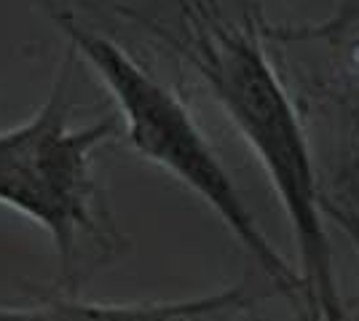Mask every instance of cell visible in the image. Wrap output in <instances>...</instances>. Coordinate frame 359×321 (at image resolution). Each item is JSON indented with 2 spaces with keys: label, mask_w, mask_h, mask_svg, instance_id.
I'll return each mask as SVG.
<instances>
[{
  "label": "cell",
  "mask_w": 359,
  "mask_h": 321,
  "mask_svg": "<svg viewBox=\"0 0 359 321\" xmlns=\"http://www.w3.org/2000/svg\"><path fill=\"white\" fill-rule=\"evenodd\" d=\"M180 30L137 19L207 83L266 169L298 244L303 294L314 321H351L335 278L309 139L263 38L250 16L223 14L217 0H177Z\"/></svg>",
  "instance_id": "cell-1"
},
{
  "label": "cell",
  "mask_w": 359,
  "mask_h": 321,
  "mask_svg": "<svg viewBox=\"0 0 359 321\" xmlns=\"http://www.w3.org/2000/svg\"><path fill=\"white\" fill-rule=\"evenodd\" d=\"M38 3L65 32L70 48L94 67L97 78L113 97L123 118V134L129 148L148 158L150 164L161 166L188 190H194L279 290L287 294L306 290L300 271H295L276 252L269 236L260 230L247 201L241 199L239 187L233 185V177L212 150L207 134L177 94L164 86L118 41L81 22L70 8L51 0Z\"/></svg>",
  "instance_id": "cell-2"
},
{
  "label": "cell",
  "mask_w": 359,
  "mask_h": 321,
  "mask_svg": "<svg viewBox=\"0 0 359 321\" xmlns=\"http://www.w3.org/2000/svg\"><path fill=\"white\" fill-rule=\"evenodd\" d=\"M75 62L78 54L70 48L35 115L0 131V206L19 212L51 236L60 278L70 284L83 238L113 244L94 177V153L116 134L113 121L70 123Z\"/></svg>",
  "instance_id": "cell-3"
},
{
  "label": "cell",
  "mask_w": 359,
  "mask_h": 321,
  "mask_svg": "<svg viewBox=\"0 0 359 321\" xmlns=\"http://www.w3.org/2000/svg\"><path fill=\"white\" fill-rule=\"evenodd\" d=\"M252 297L244 287L164 303H86L57 297L38 306H0V321H228L239 316Z\"/></svg>",
  "instance_id": "cell-4"
},
{
  "label": "cell",
  "mask_w": 359,
  "mask_h": 321,
  "mask_svg": "<svg viewBox=\"0 0 359 321\" xmlns=\"http://www.w3.org/2000/svg\"><path fill=\"white\" fill-rule=\"evenodd\" d=\"M322 212L327 217L330 222H335L338 228L344 230V236L351 241L354 252L359 255V212L346 206V204H335L332 199L322 196Z\"/></svg>",
  "instance_id": "cell-5"
}]
</instances>
